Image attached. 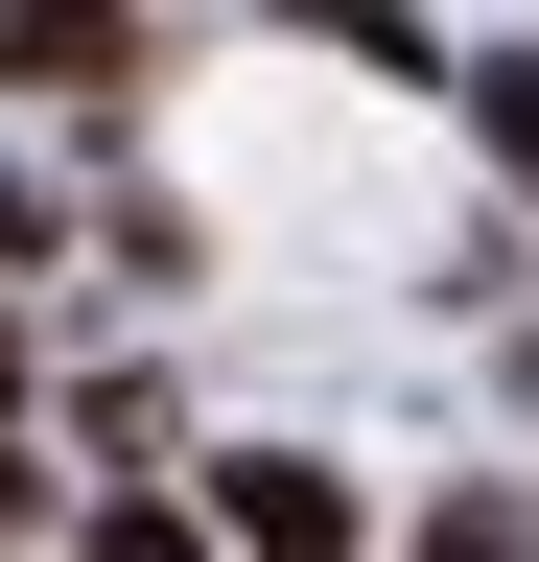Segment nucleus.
Segmentation results:
<instances>
[{"mask_svg": "<svg viewBox=\"0 0 539 562\" xmlns=\"http://www.w3.org/2000/svg\"><path fill=\"white\" fill-rule=\"evenodd\" d=\"M212 516H235L258 562H352V492H328V469H282V446H258V469H212Z\"/></svg>", "mask_w": 539, "mask_h": 562, "instance_id": "f257e3e1", "label": "nucleus"}, {"mask_svg": "<svg viewBox=\"0 0 539 562\" xmlns=\"http://www.w3.org/2000/svg\"><path fill=\"white\" fill-rule=\"evenodd\" d=\"M0 516H47V469H24V446H0Z\"/></svg>", "mask_w": 539, "mask_h": 562, "instance_id": "7ed1b4c3", "label": "nucleus"}, {"mask_svg": "<svg viewBox=\"0 0 539 562\" xmlns=\"http://www.w3.org/2000/svg\"><path fill=\"white\" fill-rule=\"evenodd\" d=\"M493 165H539V47H516V70H493Z\"/></svg>", "mask_w": 539, "mask_h": 562, "instance_id": "f03ea898", "label": "nucleus"}]
</instances>
